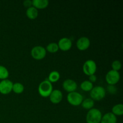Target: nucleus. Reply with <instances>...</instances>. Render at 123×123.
<instances>
[{
    "instance_id": "nucleus-4",
    "label": "nucleus",
    "mask_w": 123,
    "mask_h": 123,
    "mask_svg": "<svg viewBox=\"0 0 123 123\" xmlns=\"http://www.w3.org/2000/svg\"><path fill=\"white\" fill-rule=\"evenodd\" d=\"M67 102L71 105L74 106H78L81 105L84 98L83 96L79 92L74 91V92H69L67 96Z\"/></svg>"
},
{
    "instance_id": "nucleus-9",
    "label": "nucleus",
    "mask_w": 123,
    "mask_h": 123,
    "mask_svg": "<svg viewBox=\"0 0 123 123\" xmlns=\"http://www.w3.org/2000/svg\"><path fill=\"white\" fill-rule=\"evenodd\" d=\"M62 87L66 91L69 92H74L78 88V84L72 79H66L62 83Z\"/></svg>"
},
{
    "instance_id": "nucleus-11",
    "label": "nucleus",
    "mask_w": 123,
    "mask_h": 123,
    "mask_svg": "<svg viewBox=\"0 0 123 123\" xmlns=\"http://www.w3.org/2000/svg\"><path fill=\"white\" fill-rule=\"evenodd\" d=\"M90 40L88 37H82L79 38L76 42V46L79 50H85L90 46Z\"/></svg>"
},
{
    "instance_id": "nucleus-5",
    "label": "nucleus",
    "mask_w": 123,
    "mask_h": 123,
    "mask_svg": "<svg viewBox=\"0 0 123 123\" xmlns=\"http://www.w3.org/2000/svg\"><path fill=\"white\" fill-rule=\"evenodd\" d=\"M83 72L87 76L94 74L97 70V64L92 60H88L84 62L82 67Z\"/></svg>"
},
{
    "instance_id": "nucleus-1",
    "label": "nucleus",
    "mask_w": 123,
    "mask_h": 123,
    "mask_svg": "<svg viewBox=\"0 0 123 123\" xmlns=\"http://www.w3.org/2000/svg\"><path fill=\"white\" fill-rule=\"evenodd\" d=\"M102 112L97 108L89 110L86 116V123H100L102 117Z\"/></svg>"
},
{
    "instance_id": "nucleus-12",
    "label": "nucleus",
    "mask_w": 123,
    "mask_h": 123,
    "mask_svg": "<svg viewBox=\"0 0 123 123\" xmlns=\"http://www.w3.org/2000/svg\"><path fill=\"white\" fill-rule=\"evenodd\" d=\"M50 102L54 104H58L62 101L63 95L62 92L59 90H53L52 92L49 96Z\"/></svg>"
},
{
    "instance_id": "nucleus-17",
    "label": "nucleus",
    "mask_w": 123,
    "mask_h": 123,
    "mask_svg": "<svg viewBox=\"0 0 123 123\" xmlns=\"http://www.w3.org/2000/svg\"><path fill=\"white\" fill-rule=\"evenodd\" d=\"M112 113L115 116H121L123 114V105L122 103L115 105L112 108Z\"/></svg>"
},
{
    "instance_id": "nucleus-6",
    "label": "nucleus",
    "mask_w": 123,
    "mask_h": 123,
    "mask_svg": "<svg viewBox=\"0 0 123 123\" xmlns=\"http://www.w3.org/2000/svg\"><path fill=\"white\" fill-rule=\"evenodd\" d=\"M31 55L34 60H43L46 55V50L44 47L41 46H36L31 49Z\"/></svg>"
},
{
    "instance_id": "nucleus-25",
    "label": "nucleus",
    "mask_w": 123,
    "mask_h": 123,
    "mask_svg": "<svg viewBox=\"0 0 123 123\" xmlns=\"http://www.w3.org/2000/svg\"><path fill=\"white\" fill-rule=\"evenodd\" d=\"M23 4H24V6L28 8L32 6V1H31V0H26V1H24Z\"/></svg>"
},
{
    "instance_id": "nucleus-19",
    "label": "nucleus",
    "mask_w": 123,
    "mask_h": 123,
    "mask_svg": "<svg viewBox=\"0 0 123 123\" xmlns=\"http://www.w3.org/2000/svg\"><path fill=\"white\" fill-rule=\"evenodd\" d=\"M60 78V74L57 71H52L50 72L48 76V80L50 83L56 82Z\"/></svg>"
},
{
    "instance_id": "nucleus-16",
    "label": "nucleus",
    "mask_w": 123,
    "mask_h": 123,
    "mask_svg": "<svg viewBox=\"0 0 123 123\" xmlns=\"http://www.w3.org/2000/svg\"><path fill=\"white\" fill-rule=\"evenodd\" d=\"M82 106L85 109H92L93 106H94V101L91 98H87L85 100H83L81 103Z\"/></svg>"
},
{
    "instance_id": "nucleus-10",
    "label": "nucleus",
    "mask_w": 123,
    "mask_h": 123,
    "mask_svg": "<svg viewBox=\"0 0 123 123\" xmlns=\"http://www.w3.org/2000/svg\"><path fill=\"white\" fill-rule=\"evenodd\" d=\"M59 49L62 51H67L72 48V42L67 37H63L59 40L57 43Z\"/></svg>"
},
{
    "instance_id": "nucleus-21",
    "label": "nucleus",
    "mask_w": 123,
    "mask_h": 123,
    "mask_svg": "<svg viewBox=\"0 0 123 123\" xmlns=\"http://www.w3.org/2000/svg\"><path fill=\"white\" fill-rule=\"evenodd\" d=\"M46 51L49 52V53H52V54H54V53H56V52H58V50H59L58 46V44L56 43H50L49 44H48L47 45L46 48H45Z\"/></svg>"
},
{
    "instance_id": "nucleus-14",
    "label": "nucleus",
    "mask_w": 123,
    "mask_h": 123,
    "mask_svg": "<svg viewBox=\"0 0 123 123\" xmlns=\"http://www.w3.org/2000/svg\"><path fill=\"white\" fill-rule=\"evenodd\" d=\"M48 0H33L32 1V5L37 9H44L49 6Z\"/></svg>"
},
{
    "instance_id": "nucleus-7",
    "label": "nucleus",
    "mask_w": 123,
    "mask_h": 123,
    "mask_svg": "<svg viewBox=\"0 0 123 123\" xmlns=\"http://www.w3.org/2000/svg\"><path fill=\"white\" fill-rule=\"evenodd\" d=\"M105 79L108 85H115L120 80V74L118 72L111 70L107 73Z\"/></svg>"
},
{
    "instance_id": "nucleus-3",
    "label": "nucleus",
    "mask_w": 123,
    "mask_h": 123,
    "mask_svg": "<svg viewBox=\"0 0 123 123\" xmlns=\"http://www.w3.org/2000/svg\"><path fill=\"white\" fill-rule=\"evenodd\" d=\"M106 96V90L103 86H96L90 91V96L94 101H100L105 98Z\"/></svg>"
},
{
    "instance_id": "nucleus-20",
    "label": "nucleus",
    "mask_w": 123,
    "mask_h": 123,
    "mask_svg": "<svg viewBox=\"0 0 123 123\" xmlns=\"http://www.w3.org/2000/svg\"><path fill=\"white\" fill-rule=\"evenodd\" d=\"M12 91L16 94H21L24 91V86L20 82H16L13 84Z\"/></svg>"
},
{
    "instance_id": "nucleus-2",
    "label": "nucleus",
    "mask_w": 123,
    "mask_h": 123,
    "mask_svg": "<svg viewBox=\"0 0 123 123\" xmlns=\"http://www.w3.org/2000/svg\"><path fill=\"white\" fill-rule=\"evenodd\" d=\"M53 91V86L52 83L48 80H44L39 84L38 91L39 94L43 97H49Z\"/></svg>"
},
{
    "instance_id": "nucleus-18",
    "label": "nucleus",
    "mask_w": 123,
    "mask_h": 123,
    "mask_svg": "<svg viewBox=\"0 0 123 123\" xmlns=\"http://www.w3.org/2000/svg\"><path fill=\"white\" fill-rule=\"evenodd\" d=\"M80 88L82 90L85 92H90L92 88H93V84L88 80H84L80 84Z\"/></svg>"
},
{
    "instance_id": "nucleus-24",
    "label": "nucleus",
    "mask_w": 123,
    "mask_h": 123,
    "mask_svg": "<svg viewBox=\"0 0 123 123\" xmlns=\"http://www.w3.org/2000/svg\"><path fill=\"white\" fill-rule=\"evenodd\" d=\"M108 91L110 92L111 94H115L117 92V88L115 87V85H108Z\"/></svg>"
},
{
    "instance_id": "nucleus-26",
    "label": "nucleus",
    "mask_w": 123,
    "mask_h": 123,
    "mask_svg": "<svg viewBox=\"0 0 123 123\" xmlns=\"http://www.w3.org/2000/svg\"><path fill=\"white\" fill-rule=\"evenodd\" d=\"M97 76L95 75V74L89 76V80H88L90 82H91V83H92V84L96 82L97 81Z\"/></svg>"
},
{
    "instance_id": "nucleus-15",
    "label": "nucleus",
    "mask_w": 123,
    "mask_h": 123,
    "mask_svg": "<svg viewBox=\"0 0 123 123\" xmlns=\"http://www.w3.org/2000/svg\"><path fill=\"white\" fill-rule=\"evenodd\" d=\"M38 10L34 7L33 6L27 8L26 11V15L28 18L31 20H34L36 19L38 16Z\"/></svg>"
},
{
    "instance_id": "nucleus-13",
    "label": "nucleus",
    "mask_w": 123,
    "mask_h": 123,
    "mask_svg": "<svg viewBox=\"0 0 123 123\" xmlns=\"http://www.w3.org/2000/svg\"><path fill=\"white\" fill-rule=\"evenodd\" d=\"M117 118L112 112H108L102 115L100 123H117Z\"/></svg>"
},
{
    "instance_id": "nucleus-23",
    "label": "nucleus",
    "mask_w": 123,
    "mask_h": 123,
    "mask_svg": "<svg viewBox=\"0 0 123 123\" xmlns=\"http://www.w3.org/2000/svg\"><path fill=\"white\" fill-rule=\"evenodd\" d=\"M121 66H122L121 62L120 61H118V60H115V61H113L112 63V70H113L114 71H117V72H118L121 68Z\"/></svg>"
},
{
    "instance_id": "nucleus-8",
    "label": "nucleus",
    "mask_w": 123,
    "mask_h": 123,
    "mask_svg": "<svg viewBox=\"0 0 123 123\" xmlns=\"http://www.w3.org/2000/svg\"><path fill=\"white\" fill-rule=\"evenodd\" d=\"M13 82L9 79H4L0 82V93L2 94H8L12 91Z\"/></svg>"
},
{
    "instance_id": "nucleus-22",
    "label": "nucleus",
    "mask_w": 123,
    "mask_h": 123,
    "mask_svg": "<svg viewBox=\"0 0 123 123\" xmlns=\"http://www.w3.org/2000/svg\"><path fill=\"white\" fill-rule=\"evenodd\" d=\"M9 76L8 69L3 66H0V79L4 80L7 79Z\"/></svg>"
}]
</instances>
